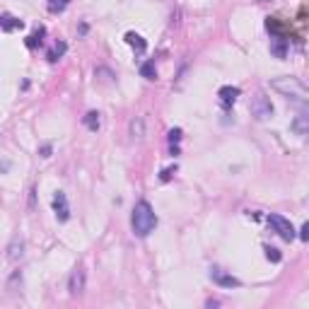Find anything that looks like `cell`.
<instances>
[{"label": "cell", "instance_id": "obj_1", "mask_svg": "<svg viewBox=\"0 0 309 309\" xmlns=\"http://www.w3.org/2000/svg\"><path fill=\"white\" fill-rule=\"evenodd\" d=\"M131 227H133L135 237H148L150 232H155V227H157V215H155V210H152V206L148 201L135 203L133 215H131Z\"/></svg>", "mask_w": 309, "mask_h": 309}, {"label": "cell", "instance_id": "obj_2", "mask_svg": "<svg viewBox=\"0 0 309 309\" xmlns=\"http://www.w3.org/2000/svg\"><path fill=\"white\" fill-rule=\"evenodd\" d=\"M270 87L280 92L287 99H297V102H307V87L302 85L297 78H276L270 82Z\"/></svg>", "mask_w": 309, "mask_h": 309}, {"label": "cell", "instance_id": "obj_3", "mask_svg": "<svg viewBox=\"0 0 309 309\" xmlns=\"http://www.w3.org/2000/svg\"><path fill=\"white\" fill-rule=\"evenodd\" d=\"M268 225L273 227V232H276L280 239H285V242H293L297 234H295V227H293V222L287 220V217H283V215H278V213H270L268 215Z\"/></svg>", "mask_w": 309, "mask_h": 309}, {"label": "cell", "instance_id": "obj_4", "mask_svg": "<svg viewBox=\"0 0 309 309\" xmlns=\"http://www.w3.org/2000/svg\"><path fill=\"white\" fill-rule=\"evenodd\" d=\"M251 114H254L259 121H266L273 116V102H270V97L266 95H256L251 99Z\"/></svg>", "mask_w": 309, "mask_h": 309}, {"label": "cell", "instance_id": "obj_5", "mask_svg": "<svg viewBox=\"0 0 309 309\" xmlns=\"http://www.w3.org/2000/svg\"><path fill=\"white\" fill-rule=\"evenodd\" d=\"M51 206H53V213H56V217H58V222L70 220V206H68V196H65L63 191H56Z\"/></svg>", "mask_w": 309, "mask_h": 309}, {"label": "cell", "instance_id": "obj_6", "mask_svg": "<svg viewBox=\"0 0 309 309\" xmlns=\"http://www.w3.org/2000/svg\"><path fill=\"white\" fill-rule=\"evenodd\" d=\"M210 280H213L215 285H220V287H239V285H242V280H239V278L225 273V270L217 268V266L210 268Z\"/></svg>", "mask_w": 309, "mask_h": 309}, {"label": "cell", "instance_id": "obj_7", "mask_svg": "<svg viewBox=\"0 0 309 309\" xmlns=\"http://www.w3.org/2000/svg\"><path fill=\"white\" fill-rule=\"evenodd\" d=\"M85 283H87V273H85V268H75L70 273V280H68V290H70V295H82L85 293Z\"/></svg>", "mask_w": 309, "mask_h": 309}, {"label": "cell", "instance_id": "obj_8", "mask_svg": "<svg viewBox=\"0 0 309 309\" xmlns=\"http://www.w3.org/2000/svg\"><path fill=\"white\" fill-rule=\"evenodd\" d=\"M239 95H242V92H239V87H232V85H225V87H220L217 89V97H220V104L222 106H225V109H230L232 104L237 102L239 99Z\"/></svg>", "mask_w": 309, "mask_h": 309}, {"label": "cell", "instance_id": "obj_9", "mask_svg": "<svg viewBox=\"0 0 309 309\" xmlns=\"http://www.w3.org/2000/svg\"><path fill=\"white\" fill-rule=\"evenodd\" d=\"M126 44L133 48L138 56H143L145 51H148V41H145L140 34H135V32H128V34H126Z\"/></svg>", "mask_w": 309, "mask_h": 309}, {"label": "cell", "instance_id": "obj_10", "mask_svg": "<svg viewBox=\"0 0 309 309\" xmlns=\"http://www.w3.org/2000/svg\"><path fill=\"white\" fill-rule=\"evenodd\" d=\"M22 256H24V242L20 237H15L12 242H10V246H8V261L17 263Z\"/></svg>", "mask_w": 309, "mask_h": 309}, {"label": "cell", "instance_id": "obj_11", "mask_svg": "<svg viewBox=\"0 0 309 309\" xmlns=\"http://www.w3.org/2000/svg\"><path fill=\"white\" fill-rule=\"evenodd\" d=\"M270 53L276 58H285L287 56V39L285 37H273L270 39Z\"/></svg>", "mask_w": 309, "mask_h": 309}, {"label": "cell", "instance_id": "obj_12", "mask_svg": "<svg viewBox=\"0 0 309 309\" xmlns=\"http://www.w3.org/2000/svg\"><path fill=\"white\" fill-rule=\"evenodd\" d=\"M24 22L22 20H17L12 15H0V29H5V32H15V29H22Z\"/></svg>", "mask_w": 309, "mask_h": 309}, {"label": "cell", "instance_id": "obj_13", "mask_svg": "<svg viewBox=\"0 0 309 309\" xmlns=\"http://www.w3.org/2000/svg\"><path fill=\"white\" fill-rule=\"evenodd\" d=\"M85 126L89 128V131H92V133H97V131H99V126H102V119H99V111H87V114H85Z\"/></svg>", "mask_w": 309, "mask_h": 309}, {"label": "cell", "instance_id": "obj_14", "mask_svg": "<svg viewBox=\"0 0 309 309\" xmlns=\"http://www.w3.org/2000/svg\"><path fill=\"white\" fill-rule=\"evenodd\" d=\"M65 51H68V44H65V41H58V44H56V46L48 51L46 58L51 61V63H56V61H61V58H63Z\"/></svg>", "mask_w": 309, "mask_h": 309}, {"label": "cell", "instance_id": "obj_15", "mask_svg": "<svg viewBox=\"0 0 309 309\" xmlns=\"http://www.w3.org/2000/svg\"><path fill=\"white\" fill-rule=\"evenodd\" d=\"M131 135L138 138V140L145 135V119H143V116H135V119L131 121Z\"/></svg>", "mask_w": 309, "mask_h": 309}, {"label": "cell", "instance_id": "obj_16", "mask_svg": "<svg viewBox=\"0 0 309 309\" xmlns=\"http://www.w3.org/2000/svg\"><path fill=\"white\" fill-rule=\"evenodd\" d=\"M140 75H143L145 80H157V68H155V61H145V63L140 65Z\"/></svg>", "mask_w": 309, "mask_h": 309}, {"label": "cell", "instance_id": "obj_17", "mask_svg": "<svg viewBox=\"0 0 309 309\" xmlns=\"http://www.w3.org/2000/svg\"><path fill=\"white\" fill-rule=\"evenodd\" d=\"M179 140H181V128H172L169 131V150H172V155H179Z\"/></svg>", "mask_w": 309, "mask_h": 309}, {"label": "cell", "instance_id": "obj_18", "mask_svg": "<svg viewBox=\"0 0 309 309\" xmlns=\"http://www.w3.org/2000/svg\"><path fill=\"white\" fill-rule=\"evenodd\" d=\"M44 34H46V29H44V27H39V29H37L34 34H29V37H27V46H29V48L41 46V41H44Z\"/></svg>", "mask_w": 309, "mask_h": 309}, {"label": "cell", "instance_id": "obj_19", "mask_svg": "<svg viewBox=\"0 0 309 309\" xmlns=\"http://www.w3.org/2000/svg\"><path fill=\"white\" fill-rule=\"evenodd\" d=\"M307 121H309V116L304 114V111H302L300 116L293 121V128L297 131V135H307Z\"/></svg>", "mask_w": 309, "mask_h": 309}, {"label": "cell", "instance_id": "obj_20", "mask_svg": "<svg viewBox=\"0 0 309 309\" xmlns=\"http://www.w3.org/2000/svg\"><path fill=\"white\" fill-rule=\"evenodd\" d=\"M70 3L72 0H48V12H51V15H58V12H63Z\"/></svg>", "mask_w": 309, "mask_h": 309}, {"label": "cell", "instance_id": "obj_21", "mask_svg": "<svg viewBox=\"0 0 309 309\" xmlns=\"http://www.w3.org/2000/svg\"><path fill=\"white\" fill-rule=\"evenodd\" d=\"M263 251H266V259H268V261H273V263H280V261H283V254L278 251L276 246H266Z\"/></svg>", "mask_w": 309, "mask_h": 309}, {"label": "cell", "instance_id": "obj_22", "mask_svg": "<svg viewBox=\"0 0 309 309\" xmlns=\"http://www.w3.org/2000/svg\"><path fill=\"white\" fill-rule=\"evenodd\" d=\"M174 174H176V165L167 167V169H162V174H159V181H169Z\"/></svg>", "mask_w": 309, "mask_h": 309}, {"label": "cell", "instance_id": "obj_23", "mask_svg": "<svg viewBox=\"0 0 309 309\" xmlns=\"http://www.w3.org/2000/svg\"><path fill=\"white\" fill-rule=\"evenodd\" d=\"M300 239H302V242H307V239H309V225H307V222L302 225V230H300Z\"/></svg>", "mask_w": 309, "mask_h": 309}, {"label": "cell", "instance_id": "obj_24", "mask_svg": "<svg viewBox=\"0 0 309 309\" xmlns=\"http://www.w3.org/2000/svg\"><path fill=\"white\" fill-rule=\"evenodd\" d=\"M41 157H51V145H44V148H41Z\"/></svg>", "mask_w": 309, "mask_h": 309}, {"label": "cell", "instance_id": "obj_25", "mask_svg": "<svg viewBox=\"0 0 309 309\" xmlns=\"http://www.w3.org/2000/svg\"><path fill=\"white\" fill-rule=\"evenodd\" d=\"M259 3H270V0H259Z\"/></svg>", "mask_w": 309, "mask_h": 309}]
</instances>
